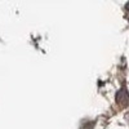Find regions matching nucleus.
<instances>
[{
  "label": "nucleus",
  "instance_id": "1",
  "mask_svg": "<svg viewBox=\"0 0 129 129\" xmlns=\"http://www.w3.org/2000/svg\"><path fill=\"white\" fill-rule=\"evenodd\" d=\"M116 100H117V102L121 103V105H125V103L128 102V100H129V94L126 93V89H125V88H123V89H120L119 92H117Z\"/></svg>",
  "mask_w": 129,
  "mask_h": 129
},
{
  "label": "nucleus",
  "instance_id": "2",
  "mask_svg": "<svg viewBox=\"0 0 129 129\" xmlns=\"http://www.w3.org/2000/svg\"><path fill=\"white\" fill-rule=\"evenodd\" d=\"M125 9H126L128 12H129V3H126V5H125Z\"/></svg>",
  "mask_w": 129,
  "mask_h": 129
}]
</instances>
